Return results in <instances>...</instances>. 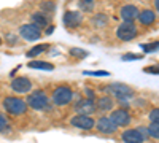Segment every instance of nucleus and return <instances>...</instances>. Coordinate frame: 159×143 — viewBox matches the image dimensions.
Instances as JSON below:
<instances>
[{"mask_svg": "<svg viewBox=\"0 0 159 143\" xmlns=\"http://www.w3.org/2000/svg\"><path fill=\"white\" fill-rule=\"evenodd\" d=\"M103 92L108 94L110 97H115L118 100H127V99H132L135 96V91L132 89L130 86L127 84H123V83H111V84H107L103 87Z\"/></svg>", "mask_w": 159, "mask_h": 143, "instance_id": "1", "label": "nucleus"}, {"mask_svg": "<svg viewBox=\"0 0 159 143\" xmlns=\"http://www.w3.org/2000/svg\"><path fill=\"white\" fill-rule=\"evenodd\" d=\"M75 99V92L72 91L70 86L67 84H62V86H57L54 91H52V94H51V100L54 105L57 107H65V105H69V103Z\"/></svg>", "mask_w": 159, "mask_h": 143, "instance_id": "2", "label": "nucleus"}, {"mask_svg": "<svg viewBox=\"0 0 159 143\" xmlns=\"http://www.w3.org/2000/svg\"><path fill=\"white\" fill-rule=\"evenodd\" d=\"M25 103H27V107H30L37 111H43V110L49 108V97L43 89H38V91H34V92L29 94Z\"/></svg>", "mask_w": 159, "mask_h": 143, "instance_id": "3", "label": "nucleus"}, {"mask_svg": "<svg viewBox=\"0 0 159 143\" xmlns=\"http://www.w3.org/2000/svg\"><path fill=\"white\" fill-rule=\"evenodd\" d=\"M3 108L13 116H19V114H24L27 111V103H25V100H22L19 97L8 96L3 99Z\"/></svg>", "mask_w": 159, "mask_h": 143, "instance_id": "4", "label": "nucleus"}, {"mask_svg": "<svg viewBox=\"0 0 159 143\" xmlns=\"http://www.w3.org/2000/svg\"><path fill=\"white\" fill-rule=\"evenodd\" d=\"M137 34H139V30H137L134 22H123V24H119V27L116 29V37L121 42L134 40V38L137 37Z\"/></svg>", "mask_w": 159, "mask_h": 143, "instance_id": "5", "label": "nucleus"}, {"mask_svg": "<svg viewBox=\"0 0 159 143\" xmlns=\"http://www.w3.org/2000/svg\"><path fill=\"white\" fill-rule=\"evenodd\" d=\"M70 124L76 129H81V131H91V129H94L96 121L89 114H76L70 119Z\"/></svg>", "mask_w": 159, "mask_h": 143, "instance_id": "6", "label": "nucleus"}, {"mask_svg": "<svg viewBox=\"0 0 159 143\" xmlns=\"http://www.w3.org/2000/svg\"><path fill=\"white\" fill-rule=\"evenodd\" d=\"M19 34H21V37L24 38V40L35 42V40H38V38L42 37V29H40L38 25H35V24H24V25H21Z\"/></svg>", "mask_w": 159, "mask_h": 143, "instance_id": "7", "label": "nucleus"}, {"mask_svg": "<svg viewBox=\"0 0 159 143\" xmlns=\"http://www.w3.org/2000/svg\"><path fill=\"white\" fill-rule=\"evenodd\" d=\"M94 127H97V131L100 134H107V135H111V134H115L118 131L116 124L110 119V116H100V118L96 121Z\"/></svg>", "mask_w": 159, "mask_h": 143, "instance_id": "8", "label": "nucleus"}, {"mask_svg": "<svg viewBox=\"0 0 159 143\" xmlns=\"http://www.w3.org/2000/svg\"><path fill=\"white\" fill-rule=\"evenodd\" d=\"M110 119L116 124V127H126L130 124V114L126 108H118L111 111Z\"/></svg>", "mask_w": 159, "mask_h": 143, "instance_id": "9", "label": "nucleus"}, {"mask_svg": "<svg viewBox=\"0 0 159 143\" xmlns=\"http://www.w3.org/2000/svg\"><path fill=\"white\" fill-rule=\"evenodd\" d=\"M11 89L18 94H27L32 91V81L25 76H18L11 81Z\"/></svg>", "mask_w": 159, "mask_h": 143, "instance_id": "10", "label": "nucleus"}, {"mask_svg": "<svg viewBox=\"0 0 159 143\" xmlns=\"http://www.w3.org/2000/svg\"><path fill=\"white\" fill-rule=\"evenodd\" d=\"M73 110H75L78 114H89V116H91V113L96 111L94 100H91V99H80V100L75 103Z\"/></svg>", "mask_w": 159, "mask_h": 143, "instance_id": "11", "label": "nucleus"}, {"mask_svg": "<svg viewBox=\"0 0 159 143\" xmlns=\"http://www.w3.org/2000/svg\"><path fill=\"white\" fill-rule=\"evenodd\" d=\"M121 140L124 143H143L145 138L139 129H126L121 134Z\"/></svg>", "mask_w": 159, "mask_h": 143, "instance_id": "12", "label": "nucleus"}, {"mask_svg": "<svg viewBox=\"0 0 159 143\" xmlns=\"http://www.w3.org/2000/svg\"><path fill=\"white\" fill-rule=\"evenodd\" d=\"M83 21V16L80 15L78 11H67L64 15V24L67 25L69 29H73V27H78Z\"/></svg>", "mask_w": 159, "mask_h": 143, "instance_id": "13", "label": "nucleus"}, {"mask_svg": "<svg viewBox=\"0 0 159 143\" xmlns=\"http://www.w3.org/2000/svg\"><path fill=\"white\" fill-rule=\"evenodd\" d=\"M139 16V8L135 5H124L121 8V18L124 22H134Z\"/></svg>", "mask_w": 159, "mask_h": 143, "instance_id": "14", "label": "nucleus"}, {"mask_svg": "<svg viewBox=\"0 0 159 143\" xmlns=\"http://www.w3.org/2000/svg\"><path fill=\"white\" fill-rule=\"evenodd\" d=\"M94 105H96V111H111L113 107H115V102L110 96H103V97H99L96 102H94Z\"/></svg>", "mask_w": 159, "mask_h": 143, "instance_id": "15", "label": "nucleus"}, {"mask_svg": "<svg viewBox=\"0 0 159 143\" xmlns=\"http://www.w3.org/2000/svg\"><path fill=\"white\" fill-rule=\"evenodd\" d=\"M137 19L140 21L142 25H151L154 21H156V13L151 11V10H143V11H139V16Z\"/></svg>", "mask_w": 159, "mask_h": 143, "instance_id": "16", "label": "nucleus"}, {"mask_svg": "<svg viewBox=\"0 0 159 143\" xmlns=\"http://www.w3.org/2000/svg\"><path fill=\"white\" fill-rule=\"evenodd\" d=\"M32 21H34L32 24L38 25V27L42 29V27H45V25L49 24V16L45 15V13H42V11H37V13H34V15H32Z\"/></svg>", "mask_w": 159, "mask_h": 143, "instance_id": "17", "label": "nucleus"}, {"mask_svg": "<svg viewBox=\"0 0 159 143\" xmlns=\"http://www.w3.org/2000/svg\"><path fill=\"white\" fill-rule=\"evenodd\" d=\"M29 67L30 69H40V70H52L54 65L49 62H42V60H32L29 62Z\"/></svg>", "mask_w": 159, "mask_h": 143, "instance_id": "18", "label": "nucleus"}, {"mask_svg": "<svg viewBox=\"0 0 159 143\" xmlns=\"http://www.w3.org/2000/svg\"><path fill=\"white\" fill-rule=\"evenodd\" d=\"M48 46H49V45H46V43L38 45V46H34L32 49H29V51H27V57H35V56H38V54H42L43 51H46V49H48Z\"/></svg>", "mask_w": 159, "mask_h": 143, "instance_id": "19", "label": "nucleus"}, {"mask_svg": "<svg viewBox=\"0 0 159 143\" xmlns=\"http://www.w3.org/2000/svg\"><path fill=\"white\" fill-rule=\"evenodd\" d=\"M147 132H148V137L157 140L159 138V123H151L147 129Z\"/></svg>", "mask_w": 159, "mask_h": 143, "instance_id": "20", "label": "nucleus"}, {"mask_svg": "<svg viewBox=\"0 0 159 143\" xmlns=\"http://www.w3.org/2000/svg\"><path fill=\"white\" fill-rule=\"evenodd\" d=\"M107 22H108L107 15H102V13H99V15H96V16H94V24L97 25V27H100V25H105Z\"/></svg>", "mask_w": 159, "mask_h": 143, "instance_id": "21", "label": "nucleus"}, {"mask_svg": "<svg viewBox=\"0 0 159 143\" xmlns=\"http://www.w3.org/2000/svg\"><path fill=\"white\" fill-rule=\"evenodd\" d=\"M70 54L72 56H76V57H86L88 56V53L84 49H78V48H72L70 49Z\"/></svg>", "mask_w": 159, "mask_h": 143, "instance_id": "22", "label": "nucleus"}, {"mask_svg": "<svg viewBox=\"0 0 159 143\" xmlns=\"http://www.w3.org/2000/svg\"><path fill=\"white\" fill-rule=\"evenodd\" d=\"M8 123H10V121L5 118L2 113H0V132H5V131H7V129H8Z\"/></svg>", "mask_w": 159, "mask_h": 143, "instance_id": "23", "label": "nucleus"}, {"mask_svg": "<svg viewBox=\"0 0 159 143\" xmlns=\"http://www.w3.org/2000/svg\"><path fill=\"white\" fill-rule=\"evenodd\" d=\"M43 8V11H48V13H51V11H54V2H43L42 5H40Z\"/></svg>", "mask_w": 159, "mask_h": 143, "instance_id": "24", "label": "nucleus"}, {"mask_svg": "<svg viewBox=\"0 0 159 143\" xmlns=\"http://www.w3.org/2000/svg\"><path fill=\"white\" fill-rule=\"evenodd\" d=\"M150 121L151 123H159V110L157 108H153L150 111Z\"/></svg>", "mask_w": 159, "mask_h": 143, "instance_id": "25", "label": "nucleus"}, {"mask_svg": "<svg viewBox=\"0 0 159 143\" xmlns=\"http://www.w3.org/2000/svg\"><path fill=\"white\" fill-rule=\"evenodd\" d=\"M156 49H157V42L143 45V51H145V53H151V51H156Z\"/></svg>", "mask_w": 159, "mask_h": 143, "instance_id": "26", "label": "nucleus"}, {"mask_svg": "<svg viewBox=\"0 0 159 143\" xmlns=\"http://www.w3.org/2000/svg\"><path fill=\"white\" fill-rule=\"evenodd\" d=\"M80 7L83 8V11H92V8H94L92 2H84V0H81V2H80Z\"/></svg>", "mask_w": 159, "mask_h": 143, "instance_id": "27", "label": "nucleus"}, {"mask_svg": "<svg viewBox=\"0 0 159 143\" xmlns=\"http://www.w3.org/2000/svg\"><path fill=\"white\" fill-rule=\"evenodd\" d=\"M84 96H86V99H91V100H94V97H96V92L92 89H89V87H86L84 89Z\"/></svg>", "mask_w": 159, "mask_h": 143, "instance_id": "28", "label": "nucleus"}, {"mask_svg": "<svg viewBox=\"0 0 159 143\" xmlns=\"http://www.w3.org/2000/svg\"><path fill=\"white\" fill-rule=\"evenodd\" d=\"M123 59L124 60H135V59H142V56L140 54H124Z\"/></svg>", "mask_w": 159, "mask_h": 143, "instance_id": "29", "label": "nucleus"}, {"mask_svg": "<svg viewBox=\"0 0 159 143\" xmlns=\"http://www.w3.org/2000/svg\"><path fill=\"white\" fill-rule=\"evenodd\" d=\"M86 75H96V76H108V72H84Z\"/></svg>", "mask_w": 159, "mask_h": 143, "instance_id": "30", "label": "nucleus"}, {"mask_svg": "<svg viewBox=\"0 0 159 143\" xmlns=\"http://www.w3.org/2000/svg\"><path fill=\"white\" fill-rule=\"evenodd\" d=\"M8 43H16V35H11V34H8Z\"/></svg>", "mask_w": 159, "mask_h": 143, "instance_id": "31", "label": "nucleus"}, {"mask_svg": "<svg viewBox=\"0 0 159 143\" xmlns=\"http://www.w3.org/2000/svg\"><path fill=\"white\" fill-rule=\"evenodd\" d=\"M145 72H148V73H157V67H147V69H145Z\"/></svg>", "mask_w": 159, "mask_h": 143, "instance_id": "32", "label": "nucleus"}, {"mask_svg": "<svg viewBox=\"0 0 159 143\" xmlns=\"http://www.w3.org/2000/svg\"><path fill=\"white\" fill-rule=\"evenodd\" d=\"M52 30H54V27H52V25H51V27H48V29H46V35H51Z\"/></svg>", "mask_w": 159, "mask_h": 143, "instance_id": "33", "label": "nucleus"}, {"mask_svg": "<svg viewBox=\"0 0 159 143\" xmlns=\"http://www.w3.org/2000/svg\"><path fill=\"white\" fill-rule=\"evenodd\" d=\"M154 8H156V10L159 8V0H154Z\"/></svg>", "mask_w": 159, "mask_h": 143, "instance_id": "34", "label": "nucleus"}, {"mask_svg": "<svg viewBox=\"0 0 159 143\" xmlns=\"http://www.w3.org/2000/svg\"><path fill=\"white\" fill-rule=\"evenodd\" d=\"M84 2H92V0H84Z\"/></svg>", "mask_w": 159, "mask_h": 143, "instance_id": "35", "label": "nucleus"}, {"mask_svg": "<svg viewBox=\"0 0 159 143\" xmlns=\"http://www.w3.org/2000/svg\"><path fill=\"white\" fill-rule=\"evenodd\" d=\"M0 43H2V38H0Z\"/></svg>", "mask_w": 159, "mask_h": 143, "instance_id": "36", "label": "nucleus"}]
</instances>
